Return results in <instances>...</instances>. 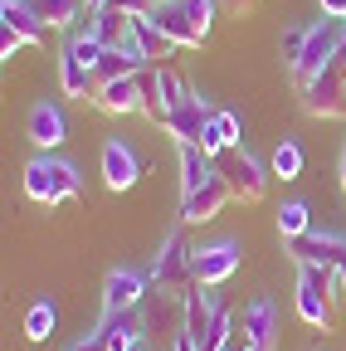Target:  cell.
<instances>
[{"instance_id":"cell-1","label":"cell","mask_w":346,"mask_h":351,"mask_svg":"<svg viewBox=\"0 0 346 351\" xmlns=\"http://www.w3.org/2000/svg\"><path fill=\"white\" fill-rule=\"evenodd\" d=\"M83 181H78V171L54 156V152H39L29 166H25V195L34 205H64V200H78Z\"/></svg>"},{"instance_id":"cell-2","label":"cell","mask_w":346,"mask_h":351,"mask_svg":"<svg viewBox=\"0 0 346 351\" xmlns=\"http://www.w3.org/2000/svg\"><path fill=\"white\" fill-rule=\"evenodd\" d=\"M297 317L308 327H332V298H336V269L327 263H297Z\"/></svg>"},{"instance_id":"cell-3","label":"cell","mask_w":346,"mask_h":351,"mask_svg":"<svg viewBox=\"0 0 346 351\" xmlns=\"http://www.w3.org/2000/svg\"><path fill=\"white\" fill-rule=\"evenodd\" d=\"M214 171L225 176L230 195H234V200H244V205H258V200L269 195V176H273V171H264V166H258V161H254L244 147L225 152L220 161H214Z\"/></svg>"},{"instance_id":"cell-4","label":"cell","mask_w":346,"mask_h":351,"mask_svg":"<svg viewBox=\"0 0 346 351\" xmlns=\"http://www.w3.org/2000/svg\"><path fill=\"white\" fill-rule=\"evenodd\" d=\"M302 112L308 117H346V69L341 64H327L317 78L302 83Z\"/></svg>"},{"instance_id":"cell-5","label":"cell","mask_w":346,"mask_h":351,"mask_svg":"<svg viewBox=\"0 0 346 351\" xmlns=\"http://www.w3.org/2000/svg\"><path fill=\"white\" fill-rule=\"evenodd\" d=\"M341 34H346V20H336V15H327L322 25H312V29H308V44H302V59L293 64L297 83L317 78V73H322V69L336 59V49H341Z\"/></svg>"},{"instance_id":"cell-6","label":"cell","mask_w":346,"mask_h":351,"mask_svg":"<svg viewBox=\"0 0 346 351\" xmlns=\"http://www.w3.org/2000/svg\"><path fill=\"white\" fill-rule=\"evenodd\" d=\"M195 278V249L186 244V230H171L156 263H151V283L156 288H186Z\"/></svg>"},{"instance_id":"cell-7","label":"cell","mask_w":346,"mask_h":351,"mask_svg":"<svg viewBox=\"0 0 346 351\" xmlns=\"http://www.w3.org/2000/svg\"><path fill=\"white\" fill-rule=\"evenodd\" d=\"M210 117H214V108H210L200 93H190L186 103H176V108H171V117H166V132L176 137V147H200L205 127H210Z\"/></svg>"},{"instance_id":"cell-8","label":"cell","mask_w":346,"mask_h":351,"mask_svg":"<svg viewBox=\"0 0 346 351\" xmlns=\"http://www.w3.org/2000/svg\"><path fill=\"white\" fill-rule=\"evenodd\" d=\"M230 200H234V195H230V186H225V176L214 171V176H210V181H205L200 191L181 195V225H210V219L220 215Z\"/></svg>"},{"instance_id":"cell-9","label":"cell","mask_w":346,"mask_h":351,"mask_svg":"<svg viewBox=\"0 0 346 351\" xmlns=\"http://www.w3.org/2000/svg\"><path fill=\"white\" fill-rule=\"evenodd\" d=\"M234 269H239V244H234V239L210 244V249H195V283L220 288V283L234 278Z\"/></svg>"},{"instance_id":"cell-10","label":"cell","mask_w":346,"mask_h":351,"mask_svg":"<svg viewBox=\"0 0 346 351\" xmlns=\"http://www.w3.org/2000/svg\"><path fill=\"white\" fill-rule=\"evenodd\" d=\"M147 302V278L132 269H112L103 283V313H137Z\"/></svg>"},{"instance_id":"cell-11","label":"cell","mask_w":346,"mask_h":351,"mask_svg":"<svg viewBox=\"0 0 346 351\" xmlns=\"http://www.w3.org/2000/svg\"><path fill=\"white\" fill-rule=\"evenodd\" d=\"M278 307H273V298H254L249 307H244V341L254 346V351H273L278 346Z\"/></svg>"},{"instance_id":"cell-12","label":"cell","mask_w":346,"mask_h":351,"mask_svg":"<svg viewBox=\"0 0 346 351\" xmlns=\"http://www.w3.org/2000/svg\"><path fill=\"white\" fill-rule=\"evenodd\" d=\"M93 108L108 112V117H127V112H142V83L137 73L132 78H108L93 88Z\"/></svg>"},{"instance_id":"cell-13","label":"cell","mask_w":346,"mask_h":351,"mask_svg":"<svg viewBox=\"0 0 346 351\" xmlns=\"http://www.w3.org/2000/svg\"><path fill=\"white\" fill-rule=\"evenodd\" d=\"M98 337L108 341V351H147V327H142V307L137 313H103Z\"/></svg>"},{"instance_id":"cell-14","label":"cell","mask_w":346,"mask_h":351,"mask_svg":"<svg viewBox=\"0 0 346 351\" xmlns=\"http://www.w3.org/2000/svg\"><path fill=\"white\" fill-rule=\"evenodd\" d=\"M29 142H34L39 152H59V147L69 142V117H64L59 103H39V108L29 112Z\"/></svg>"},{"instance_id":"cell-15","label":"cell","mask_w":346,"mask_h":351,"mask_svg":"<svg viewBox=\"0 0 346 351\" xmlns=\"http://www.w3.org/2000/svg\"><path fill=\"white\" fill-rule=\"evenodd\" d=\"M137 176H142V156L127 142H108L103 147V181H108V191H132Z\"/></svg>"},{"instance_id":"cell-16","label":"cell","mask_w":346,"mask_h":351,"mask_svg":"<svg viewBox=\"0 0 346 351\" xmlns=\"http://www.w3.org/2000/svg\"><path fill=\"white\" fill-rule=\"evenodd\" d=\"M293 258H297V263H327V269H336V263L346 258V234L312 230V234L293 239Z\"/></svg>"},{"instance_id":"cell-17","label":"cell","mask_w":346,"mask_h":351,"mask_svg":"<svg viewBox=\"0 0 346 351\" xmlns=\"http://www.w3.org/2000/svg\"><path fill=\"white\" fill-rule=\"evenodd\" d=\"M0 25L15 29L25 44H45L49 39V25H45V15L34 10V0H5V5H0Z\"/></svg>"},{"instance_id":"cell-18","label":"cell","mask_w":346,"mask_h":351,"mask_svg":"<svg viewBox=\"0 0 346 351\" xmlns=\"http://www.w3.org/2000/svg\"><path fill=\"white\" fill-rule=\"evenodd\" d=\"M132 34H137V44H142V54H147V64H151V69H161V64H176L181 44L171 39V34H161V29L151 25V15L132 20Z\"/></svg>"},{"instance_id":"cell-19","label":"cell","mask_w":346,"mask_h":351,"mask_svg":"<svg viewBox=\"0 0 346 351\" xmlns=\"http://www.w3.org/2000/svg\"><path fill=\"white\" fill-rule=\"evenodd\" d=\"M151 25L161 29V34H171V39H176L181 44V49H200V34L190 29V20H186V10H181V0H161V5L151 10Z\"/></svg>"},{"instance_id":"cell-20","label":"cell","mask_w":346,"mask_h":351,"mask_svg":"<svg viewBox=\"0 0 346 351\" xmlns=\"http://www.w3.org/2000/svg\"><path fill=\"white\" fill-rule=\"evenodd\" d=\"M234 147H239V117H234V112H214L210 127H205V137H200V152H205L210 161H220V156L234 152Z\"/></svg>"},{"instance_id":"cell-21","label":"cell","mask_w":346,"mask_h":351,"mask_svg":"<svg viewBox=\"0 0 346 351\" xmlns=\"http://www.w3.org/2000/svg\"><path fill=\"white\" fill-rule=\"evenodd\" d=\"M88 29L108 44V49H122V44L132 39V15H122V10L103 5V10H93V15H88Z\"/></svg>"},{"instance_id":"cell-22","label":"cell","mask_w":346,"mask_h":351,"mask_svg":"<svg viewBox=\"0 0 346 351\" xmlns=\"http://www.w3.org/2000/svg\"><path fill=\"white\" fill-rule=\"evenodd\" d=\"M156 98H161V127H166L171 108L190 98V88H186V78H181V69H176V64H161V69H156Z\"/></svg>"},{"instance_id":"cell-23","label":"cell","mask_w":346,"mask_h":351,"mask_svg":"<svg viewBox=\"0 0 346 351\" xmlns=\"http://www.w3.org/2000/svg\"><path fill=\"white\" fill-rule=\"evenodd\" d=\"M210 176H214V161H210L200 147H181V195L200 191Z\"/></svg>"},{"instance_id":"cell-24","label":"cell","mask_w":346,"mask_h":351,"mask_svg":"<svg viewBox=\"0 0 346 351\" xmlns=\"http://www.w3.org/2000/svg\"><path fill=\"white\" fill-rule=\"evenodd\" d=\"M34 10L45 15V25H49V29H69V25H78V20H83L88 0H34ZM88 15H93V10H88Z\"/></svg>"},{"instance_id":"cell-25","label":"cell","mask_w":346,"mask_h":351,"mask_svg":"<svg viewBox=\"0 0 346 351\" xmlns=\"http://www.w3.org/2000/svg\"><path fill=\"white\" fill-rule=\"evenodd\" d=\"M59 88L64 98H93V69H83L73 54L59 59Z\"/></svg>"},{"instance_id":"cell-26","label":"cell","mask_w":346,"mask_h":351,"mask_svg":"<svg viewBox=\"0 0 346 351\" xmlns=\"http://www.w3.org/2000/svg\"><path fill=\"white\" fill-rule=\"evenodd\" d=\"M142 69H147V64L132 59L127 49H103V59H98V69H93V88L108 83V78H132V73H142Z\"/></svg>"},{"instance_id":"cell-27","label":"cell","mask_w":346,"mask_h":351,"mask_svg":"<svg viewBox=\"0 0 346 351\" xmlns=\"http://www.w3.org/2000/svg\"><path fill=\"white\" fill-rule=\"evenodd\" d=\"M54 327H59V307L54 302H34L29 313H25V337L29 341H49Z\"/></svg>"},{"instance_id":"cell-28","label":"cell","mask_w":346,"mask_h":351,"mask_svg":"<svg viewBox=\"0 0 346 351\" xmlns=\"http://www.w3.org/2000/svg\"><path fill=\"white\" fill-rule=\"evenodd\" d=\"M278 234L283 239H302V234H312V210L302 205V200H288L278 210Z\"/></svg>"},{"instance_id":"cell-29","label":"cell","mask_w":346,"mask_h":351,"mask_svg":"<svg viewBox=\"0 0 346 351\" xmlns=\"http://www.w3.org/2000/svg\"><path fill=\"white\" fill-rule=\"evenodd\" d=\"M269 171H273V176H283V181H297V176H302V147H297V142H278V147H273Z\"/></svg>"},{"instance_id":"cell-30","label":"cell","mask_w":346,"mask_h":351,"mask_svg":"<svg viewBox=\"0 0 346 351\" xmlns=\"http://www.w3.org/2000/svg\"><path fill=\"white\" fill-rule=\"evenodd\" d=\"M181 10H186L190 29L200 39H210V29H214V0H181Z\"/></svg>"},{"instance_id":"cell-31","label":"cell","mask_w":346,"mask_h":351,"mask_svg":"<svg viewBox=\"0 0 346 351\" xmlns=\"http://www.w3.org/2000/svg\"><path fill=\"white\" fill-rule=\"evenodd\" d=\"M137 83H142V112H147L151 122H161V98H156V69H142V73H137Z\"/></svg>"},{"instance_id":"cell-32","label":"cell","mask_w":346,"mask_h":351,"mask_svg":"<svg viewBox=\"0 0 346 351\" xmlns=\"http://www.w3.org/2000/svg\"><path fill=\"white\" fill-rule=\"evenodd\" d=\"M112 10H122V15H132V20H142V15H151L161 0H108Z\"/></svg>"},{"instance_id":"cell-33","label":"cell","mask_w":346,"mask_h":351,"mask_svg":"<svg viewBox=\"0 0 346 351\" xmlns=\"http://www.w3.org/2000/svg\"><path fill=\"white\" fill-rule=\"evenodd\" d=\"M302 44H308V29H288V34H283V59H288V64L302 59Z\"/></svg>"},{"instance_id":"cell-34","label":"cell","mask_w":346,"mask_h":351,"mask_svg":"<svg viewBox=\"0 0 346 351\" xmlns=\"http://www.w3.org/2000/svg\"><path fill=\"white\" fill-rule=\"evenodd\" d=\"M25 49V39L15 34V29H5V25H0V59H15Z\"/></svg>"},{"instance_id":"cell-35","label":"cell","mask_w":346,"mask_h":351,"mask_svg":"<svg viewBox=\"0 0 346 351\" xmlns=\"http://www.w3.org/2000/svg\"><path fill=\"white\" fill-rule=\"evenodd\" d=\"M336 298H341V302H346V258H341V263H336Z\"/></svg>"},{"instance_id":"cell-36","label":"cell","mask_w":346,"mask_h":351,"mask_svg":"<svg viewBox=\"0 0 346 351\" xmlns=\"http://www.w3.org/2000/svg\"><path fill=\"white\" fill-rule=\"evenodd\" d=\"M322 15H336V20H346V0H332V5H322Z\"/></svg>"},{"instance_id":"cell-37","label":"cell","mask_w":346,"mask_h":351,"mask_svg":"<svg viewBox=\"0 0 346 351\" xmlns=\"http://www.w3.org/2000/svg\"><path fill=\"white\" fill-rule=\"evenodd\" d=\"M332 64H341V69H346V34H341V49H336V59H332Z\"/></svg>"},{"instance_id":"cell-38","label":"cell","mask_w":346,"mask_h":351,"mask_svg":"<svg viewBox=\"0 0 346 351\" xmlns=\"http://www.w3.org/2000/svg\"><path fill=\"white\" fill-rule=\"evenodd\" d=\"M230 5H234V10H249V5H254V0H230Z\"/></svg>"},{"instance_id":"cell-39","label":"cell","mask_w":346,"mask_h":351,"mask_svg":"<svg viewBox=\"0 0 346 351\" xmlns=\"http://www.w3.org/2000/svg\"><path fill=\"white\" fill-rule=\"evenodd\" d=\"M341 195H346V161H341Z\"/></svg>"},{"instance_id":"cell-40","label":"cell","mask_w":346,"mask_h":351,"mask_svg":"<svg viewBox=\"0 0 346 351\" xmlns=\"http://www.w3.org/2000/svg\"><path fill=\"white\" fill-rule=\"evenodd\" d=\"M322 5H332V0H322Z\"/></svg>"},{"instance_id":"cell-41","label":"cell","mask_w":346,"mask_h":351,"mask_svg":"<svg viewBox=\"0 0 346 351\" xmlns=\"http://www.w3.org/2000/svg\"><path fill=\"white\" fill-rule=\"evenodd\" d=\"M230 351H239V346H230Z\"/></svg>"},{"instance_id":"cell-42","label":"cell","mask_w":346,"mask_h":351,"mask_svg":"<svg viewBox=\"0 0 346 351\" xmlns=\"http://www.w3.org/2000/svg\"><path fill=\"white\" fill-rule=\"evenodd\" d=\"M73 351H78V346H73Z\"/></svg>"}]
</instances>
